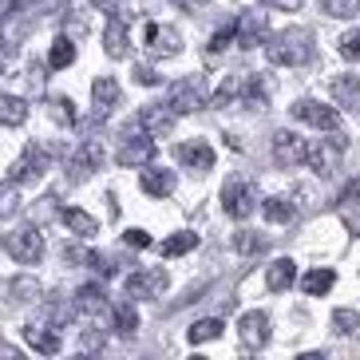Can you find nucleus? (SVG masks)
<instances>
[{"instance_id": "nucleus-40", "label": "nucleus", "mask_w": 360, "mask_h": 360, "mask_svg": "<svg viewBox=\"0 0 360 360\" xmlns=\"http://www.w3.org/2000/svg\"><path fill=\"white\" fill-rule=\"evenodd\" d=\"M233 36H238V24H226L222 32H214V40H210V56H218V52H222V48L233 40Z\"/></svg>"}, {"instance_id": "nucleus-11", "label": "nucleus", "mask_w": 360, "mask_h": 360, "mask_svg": "<svg viewBox=\"0 0 360 360\" xmlns=\"http://www.w3.org/2000/svg\"><path fill=\"white\" fill-rule=\"evenodd\" d=\"M238 333H242L245 349H265V345H269V317H265V313H245V317L238 321Z\"/></svg>"}, {"instance_id": "nucleus-39", "label": "nucleus", "mask_w": 360, "mask_h": 360, "mask_svg": "<svg viewBox=\"0 0 360 360\" xmlns=\"http://www.w3.org/2000/svg\"><path fill=\"white\" fill-rule=\"evenodd\" d=\"M233 250H238V254H257V250H262V238H257V233H238V238H233Z\"/></svg>"}, {"instance_id": "nucleus-16", "label": "nucleus", "mask_w": 360, "mask_h": 360, "mask_svg": "<svg viewBox=\"0 0 360 360\" xmlns=\"http://www.w3.org/2000/svg\"><path fill=\"white\" fill-rule=\"evenodd\" d=\"M91 103H96V119L111 115V107L119 103V84L111 75H99L96 84H91Z\"/></svg>"}, {"instance_id": "nucleus-24", "label": "nucleus", "mask_w": 360, "mask_h": 360, "mask_svg": "<svg viewBox=\"0 0 360 360\" xmlns=\"http://www.w3.org/2000/svg\"><path fill=\"white\" fill-rule=\"evenodd\" d=\"M64 226L72 233H79V238H91V233H99V222L91 218L87 210H75V206H68L64 210Z\"/></svg>"}, {"instance_id": "nucleus-41", "label": "nucleus", "mask_w": 360, "mask_h": 360, "mask_svg": "<svg viewBox=\"0 0 360 360\" xmlns=\"http://www.w3.org/2000/svg\"><path fill=\"white\" fill-rule=\"evenodd\" d=\"M123 238H127V245H135V250H147V245H150V233L147 230H127Z\"/></svg>"}, {"instance_id": "nucleus-14", "label": "nucleus", "mask_w": 360, "mask_h": 360, "mask_svg": "<svg viewBox=\"0 0 360 360\" xmlns=\"http://www.w3.org/2000/svg\"><path fill=\"white\" fill-rule=\"evenodd\" d=\"M119 167H150V159H155V143H150L147 135L139 139H127L123 147H119Z\"/></svg>"}, {"instance_id": "nucleus-38", "label": "nucleus", "mask_w": 360, "mask_h": 360, "mask_svg": "<svg viewBox=\"0 0 360 360\" xmlns=\"http://www.w3.org/2000/svg\"><path fill=\"white\" fill-rule=\"evenodd\" d=\"M52 115L60 119L64 127H72V123H75V103H72V99H64V96L52 99Z\"/></svg>"}, {"instance_id": "nucleus-17", "label": "nucleus", "mask_w": 360, "mask_h": 360, "mask_svg": "<svg viewBox=\"0 0 360 360\" xmlns=\"http://www.w3.org/2000/svg\"><path fill=\"white\" fill-rule=\"evenodd\" d=\"M24 340H28L36 352H44V356H56V352H60V333H56V328L24 325Z\"/></svg>"}, {"instance_id": "nucleus-9", "label": "nucleus", "mask_w": 360, "mask_h": 360, "mask_svg": "<svg viewBox=\"0 0 360 360\" xmlns=\"http://www.w3.org/2000/svg\"><path fill=\"white\" fill-rule=\"evenodd\" d=\"M305 155H309V143L297 139L293 131H277L274 135V159L281 167H297V162H305Z\"/></svg>"}, {"instance_id": "nucleus-19", "label": "nucleus", "mask_w": 360, "mask_h": 360, "mask_svg": "<svg viewBox=\"0 0 360 360\" xmlns=\"http://www.w3.org/2000/svg\"><path fill=\"white\" fill-rule=\"evenodd\" d=\"M103 48H107V56H111V60H123V56H127V24L119 20V16H111V24H107Z\"/></svg>"}, {"instance_id": "nucleus-8", "label": "nucleus", "mask_w": 360, "mask_h": 360, "mask_svg": "<svg viewBox=\"0 0 360 360\" xmlns=\"http://www.w3.org/2000/svg\"><path fill=\"white\" fill-rule=\"evenodd\" d=\"M174 115H179V111H174V107H162V103H150V107H143V111H139V123H143V131H147L150 139H162V135H170V131H174Z\"/></svg>"}, {"instance_id": "nucleus-35", "label": "nucleus", "mask_w": 360, "mask_h": 360, "mask_svg": "<svg viewBox=\"0 0 360 360\" xmlns=\"http://www.w3.org/2000/svg\"><path fill=\"white\" fill-rule=\"evenodd\" d=\"M333 325H337V333H356V328H360V313H356V309H337V313H333Z\"/></svg>"}, {"instance_id": "nucleus-29", "label": "nucleus", "mask_w": 360, "mask_h": 360, "mask_svg": "<svg viewBox=\"0 0 360 360\" xmlns=\"http://www.w3.org/2000/svg\"><path fill=\"white\" fill-rule=\"evenodd\" d=\"M333 96H337L345 107H352L360 99V79L356 75H340V79H333Z\"/></svg>"}, {"instance_id": "nucleus-46", "label": "nucleus", "mask_w": 360, "mask_h": 360, "mask_svg": "<svg viewBox=\"0 0 360 360\" xmlns=\"http://www.w3.org/2000/svg\"><path fill=\"white\" fill-rule=\"evenodd\" d=\"M91 4H96L99 12H119V4H123V0H91Z\"/></svg>"}, {"instance_id": "nucleus-26", "label": "nucleus", "mask_w": 360, "mask_h": 360, "mask_svg": "<svg viewBox=\"0 0 360 360\" xmlns=\"http://www.w3.org/2000/svg\"><path fill=\"white\" fill-rule=\"evenodd\" d=\"M245 79H250V75H242V72L226 75V79H222V87L214 91V107H226L230 99H242V91H245Z\"/></svg>"}, {"instance_id": "nucleus-7", "label": "nucleus", "mask_w": 360, "mask_h": 360, "mask_svg": "<svg viewBox=\"0 0 360 360\" xmlns=\"http://www.w3.org/2000/svg\"><path fill=\"white\" fill-rule=\"evenodd\" d=\"M170 107H174V111H182V115H191V111L206 107L202 79H179V84H170Z\"/></svg>"}, {"instance_id": "nucleus-20", "label": "nucleus", "mask_w": 360, "mask_h": 360, "mask_svg": "<svg viewBox=\"0 0 360 360\" xmlns=\"http://www.w3.org/2000/svg\"><path fill=\"white\" fill-rule=\"evenodd\" d=\"M103 305H107L103 285H79V293H75V313L96 317V313H103Z\"/></svg>"}, {"instance_id": "nucleus-42", "label": "nucleus", "mask_w": 360, "mask_h": 360, "mask_svg": "<svg viewBox=\"0 0 360 360\" xmlns=\"http://www.w3.org/2000/svg\"><path fill=\"white\" fill-rule=\"evenodd\" d=\"M135 79H139V84H159L155 68H147V64H139V68H135Z\"/></svg>"}, {"instance_id": "nucleus-22", "label": "nucleus", "mask_w": 360, "mask_h": 360, "mask_svg": "<svg viewBox=\"0 0 360 360\" xmlns=\"http://www.w3.org/2000/svg\"><path fill=\"white\" fill-rule=\"evenodd\" d=\"M293 277H297L293 257H277V262L269 265V274H265V281H269V289H277V293H285V289L293 285Z\"/></svg>"}, {"instance_id": "nucleus-33", "label": "nucleus", "mask_w": 360, "mask_h": 360, "mask_svg": "<svg viewBox=\"0 0 360 360\" xmlns=\"http://www.w3.org/2000/svg\"><path fill=\"white\" fill-rule=\"evenodd\" d=\"M321 12L325 16H340V20H349L360 12V0H321Z\"/></svg>"}, {"instance_id": "nucleus-34", "label": "nucleus", "mask_w": 360, "mask_h": 360, "mask_svg": "<svg viewBox=\"0 0 360 360\" xmlns=\"http://www.w3.org/2000/svg\"><path fill=\"white\" fill-rule=\"evenodd\" d=\"M8 293H12V301H36V297H40V285H36L32 277H16L8 285Z\"/></svg>"}, {"instance_id": "nucleus-1", "label": "nucleus", "mask_w": 360, "mask_h": 360, "mask_svg": "<svg viewBox=\"0 0 360 360\" xmlns=\"http://www.w3.org/2000/svg\"><path fill=\"white\" fill-rule=\"evenodd\" d=\"M265 52H269V64H277V68H301L313 56V32H305V28H285V32H277L269 40Z\"/></svg>"}, {"instance_id": "nucleus-30", "label": "nucleus", "mask_w": 360, "mask_h": 360, "mask_svg": "<svg viewBox=\"0 0 360 360\" xmlns=\"http://www.w3.org/2000/svg\"><path fill=\"white\" fill-rule=\"evenodd\" d=\"M48 64H52V68H68V64H75V44L68 40V36H56L52 52H48Z\"/></svg>"}, {"instance_id": "nucleus-44", "label": "nucleus", "mask_w": 360, "mask_h": 360, "mask_svg": "<svg viewBox=\"0 0 360 360\" xmlns=\"http://www.w3.org/2000/svg\"><path fill=\"white\" fill-rule=\"evenodd\" d=\"M340 202H360V179H356V182H349V186L340 191Z\"/></svg>"}, {"instance_id": "nucleus-32", "label": "nucleus", "mask_w": 360, "mask_h": 360, "mask_svg": "<svg viewBox=\"0 0 360 360\" xmlns=\"http://www.w3.org/2000/svg\"><path fill=\"white\" fill-rule=\"evenodd\" d=\"M194 245H198V233H174V238H167V242H162V254L167 257H179V254H191Z\"/></svg>"}, {"instance_id": "nucleus-5", "label": "nucleus", "mask_w": 360, "mask_h": 360, "mask_svg": "<svg viewBox=\"0 0 360 360\" xmlns=\"http://www.w3.org/2000/svg\"><path fill=\"white\" fill-rule=\"evenodd\" d=\"M293 119H301V123H309V127H317V131H337L340 127V111L337 107L317 103V99H301V103H293Z\"/></svg>"}, {"instance_id": "nucleus-36", "label": "nucleus", "mask_w": 360, "mask_h": 360, "mask_svg": "<svg viewBox=\"0 0 360 360\" xmlns=\"http://www.w3.org/2000/svg\"><path fill=\"white\" fill-rule=\"evenodd\" d=\"M337 52H340V60H360V28L349 32V36H340Z\"/></svg>"}, {"instance_id": "nucleus-47", "label": "nucleus", "mask_w": 360, "mask_h": 360, "mask_svg": "<svg viewBox=\"0 0 360 360\" xmlns=\"http://www.w3.org/2000/svg\"><path fill=\"white\" fill-rule=\"evenodd\" d=\"M174 4H179V8H186V12H202V4H206V0H174Z\"/></svg>"}, {"instance_id": "nucleus-10", "label": "nucleus", "mask_w": 360, "mask_h": 360, "mask_svg": "<svg viewBox=\"0 0 360 360\" xmlns=\"http://www.w3.org/2000/svg\"><path fill=\"white\" fill-rule=\"evenodd\" d=\"M162 289H167V274L162 269H139V274L127 277V297H162Z\"/></svg>"}, {"instance_id": "nucleus-13", "label": "nucleus", "mask_w": 360, "mask_h": 360, "mask_svg": "<svg viewBox=\"0 0 360 360\" xmlns=\"http://www.w3.org/2000/svg\"><path fill=\"white\" fill-rule=\"evenodd\" d=\"M174 159H179L186 170H210L214 167V147L210 143H202V139H194V143L174 147Z\"/></svg>"}, {"instance_id": "nucleus-4", "label": "nucleus", "mask_w": 360, "mask_h": 360, "mask_svg": "<svg viewBox=\"0 0 360 360\" xmlns=\"http://www.w3.org/2000/svg\"><path fill=\"white\" fill-rule=\"evenodd\" d=\"M345 135L340 139H317V143H309V155H305V162H309V170H317L321 179H328L333 170L340 167V155H345Z\"/></svg>"}, {"instance_id": "nucleus-31", "label": "nucleus", "mask_w": 360, "mask_h": 360, "mask_svg": "<svg viewBox=\"0 0 360 360\" xmlns=\"http://www.w3.org/2000/svg\"><path fill=\"white\" fill-rule=\"evenodd\" d=\"M218 333H222V321H218V317H202V321H194V325H191L186 337H191V345H202V340H214Z\"/></svg>"}, {"instance_id": "nucleus-43", "label": "nucleus", "mask_w": 360, "mask_h": 360, "mask_svg": "<svg viewBox=\"0 0 360 360\" xmlns=\"http://www.w3.org/2000/svg\"><path fill=\"white\" fill-rule=\"evenodd\" d=\"M262 4H269V8H281V12H297V8H301V0H262Z\"/></svg>"}, {"instance_id": "nucleus-18", "label": "nucleus", "mask_w": 360, "mask_h": 360, "mask_svg": "<svg viewBox=\"0 0 360 360\" xmlns=\"http://www.w3.org/2000/svg\"><path fill=\"white\" fill-rule=\"evenodd\" d=\"M99 162H103V147H99L96 139H91V143H84V147L75 150V159H72L75 179H84V174H91V170H99Z\"/></svg>"}, {"instance_id": "nucleus-27", "label": "nucleus", "mask_w": 360, "mask_h": 360, "mask_svg": "<svg viewBox=\"0 0 360 360\" xmlns=\"http://www.w3.org/2000/svg\"><path fill=\"white\" fill-rule=\"evenodd\" d=\"M262 214H265L274 226L293 222V206H289V198H265V202H262Z\"/></svg>"}, {"instance_id": "nucleus-25", "label": "nucleus", "mask_w": 360, "mask_h": 360, "mask_svg": "<svg viewBox=\"0 0 360 360\" xmlns=\"http://www.w3.org/2000/svg\"><path fill=\"white\" fill-rule=\"evenodd\" d=\"M333 281H337L333 269H309V274L301 277V289H305L309 297H325L328 289H333Z\"/></svg>"}, {"instance_id": "nucleus-23", "label": "nucleus", "mask_w": 360, "mask_h": 360, "mask_svg": "<svg viewBox=\"0 0 360 360\" xmlns=\"http://www.w3.org/2000/svg\"><path fill=\"white\" fill-rule=\"evenodd\" d=\"M28 119V103L20 96H0V127H20Z\"/></svg>"}, {"instance_id": "nucleus-21", "label": "nucleus", "mask_w": 360, "mask_h": 360, "mask_svg": "<svg viewBox=\"0 0 360 360\" xmlns=\"http://www.w3.org/2000/svg\"><path fill=\"white\" fill-rule=\"evenodd\" d=\"M139 186H143L150 198H167V194L174 191V174H170V170H143Z\"/></svg>"}, {"instance_id": "nucleus-12", "label": "nucleus", "mask_w": 360, "mask_h": 360, "mask_svg": "<svg viewBox=\"0 0 360 360\" xmlns=\"http://www.w3.org/2000/svg\"><path fill=\"white\" fill-rule=\"evenodd\" d=\"M265 32H269V20H265V12H245V16H238V44L242 48H257V44H265Z\"/></svg>"}, {"instance_id": "nucleus-45", "label": "nucleus", "mask_w": 360, "mask_h": 360, "mask_svg": "<svg viewBox=\"0 0 360 360\" xmlns=\"http://www.w3.org/2000/svg\"><path fill=\"white\" fill-rule=\"evenodd\" d=\"M79 345H84V349H103V333H84V340H79Z\"/></svg>"}, {"instance_id": "nucleus-28", "label": "nucleus", "mask_w": 360, "mask_h": 360, "mask_svg": "<svg viewBox=\"0 0 360 360\" xmlns=\"http://www.w3.org/2000/svg\"><path fill=\"white\" fill-rule=\"evenodd\" d=\"M111 321H115V328L123 333V337H131V333L139 328V313L131 309V301H119V305L111 309Z\"/></svg>"}, {"instance_id": "nucleus-3", "label": "nucleus", "mask_w": 360, "mask_h": 360, "mask_svg": "<svg viewBox=\"0 0 360 360\" xmlns=\"http://www.w3.org/2000/svg\"><path fill=\"white\" fill-rule=\"evenodd\" d=\"M222 210L230 214V218H238V222H245V218L257 210V191H254V182H245V179H230V182H226V191H222Z\"/></svg>"}, {"instance_id": "nucleus-2", "label": "nucleus", "mask_w": 360, "mask_h": 360, "mask_svg": "<svg viewBox=\"0 0 360 360\" xmlns=\"http://www.w3.org/2000/svg\"><path fill=\"white\" fill-rule=\"evenodd\" d=\"M4 250H8V257H16L20 265H36L44 257V238H40L36 226H20V230L4 233Z\"/></svg>"}, {"instance_id": "nucleus-48", "label": "nucleus", "mask_w": 360, "mask_h": 360, "mask_svg": "<svg viewBox=\"0 0 360 360\" xmlns=\"http://www.w3.org/2000/svg\"><path fill=\"white\" fill-rule=\"evenodd\" d=\"M4 64H8V44L0 40V72H4Z\"/></svg>"}, {"instance_id": "nucleus-6", "label": "nucleus", "mask_w": 360, "mask_h": 360, "mask_svg": "<svg viewBox=\"0 0 360 360\" xmlns=\"http://www.w3.org/2000/svg\"><path fill=\"white\" fill-rule=\"evenodd\" d=\"M44 170H48V150H44L40 143H28L24 155L12 162V182H16V186H20V182H36Z\"/></svg>"}, {"instance_id": "nucleus-15", "label": "nucleus", "mask_w": 360, "mask_h": 360, "mask_svg": "<svg viewBox=\"0 0 360 360\" xmlns=\"http://www.w3.org/2000/svg\"><path fill=\"white\" fill-rule=\"evenodd\" d=\"M143 36H147L150 56H179V48H182V40H179V32H174V28L147 24V28H143Z\"/></svg>"}, {"instance_id": "nucleus-37", "label": "nucleus", "mask_w": 360, "mask_h": 360, "mask_svg": "<svg viewBox=\"0 0 360 360\" xmlns=\"http://www.w3.org/2000/svg\"><path fill=\"white\" fill-rule=\"evenodd\" d=\"M16 210V182H0V218H8Z\"/></svg>"}]
</instances>
